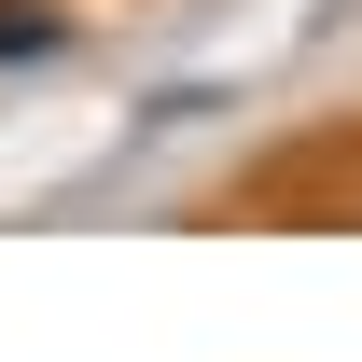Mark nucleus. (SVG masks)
<instances>
[{"mask_svg": "<svg viewBox=\"0 0 362 362\" xmlns=\"http://www.w3.org/2000/svg\"><path fill=\"white\" fill-rule=\"evenodd\" d=\"M42 56H70V14L56 0H0V70H42Z\"/></svg>", "mask_w": 362, "mask_h": 362, "instance_id": "f257e3e1", "label": "nucleus"}]
</instances>
